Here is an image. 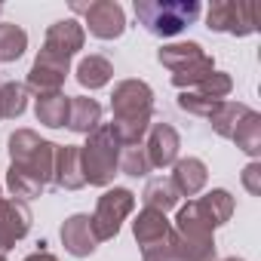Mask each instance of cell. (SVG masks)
<instances>
[{"mask_svg":"<svg viewBox=\"0 0 261 261\" xmlns=\"http://www.w3.org/2000/svg\"><path fill=\"white\" fill-rule=\"evenodd\" d=\"M0 261H7V255H4V252H0Z\"/></svg>","mask_w":261,"mask_h":261,"instance_id":"cell-34","label":"cell"},{"mask_svg":"<svg viewBox=\"0 0 261 261\" xmlns=\"http://www.w3.org/2000/svg\"><path fill=\"white\" fill-rule=\"evenodd\" d=\"M71 13H80L83 31L89 28L92 37L98 40H117L126 31V13L117 0H92V4H71Z\"/></svg>","mask_w":261,"mask_h":261,"instance_id":"cell-9","label":"cell"},{"mask_svg":"<svg viewBox=\"0 0 261 261\" xmlns=\"http://www.w3.org/2000/svg\"><path fill=\"white\" fill-rule=\"evenodd\" d=\"M169 233H172V221L166 218V212H157V209H148V206H145V209L136 215V221H133V237H136V243L142 246V252L151 249V246L166 243Z\"/></svg>","mask_w":261,"mask_h":261,"instance_id":"cell-15","label":"cell"},{"mask_svg":"<svg viewBox=\"0 0 261 261\" xmlns=\"http://www.w3.org/2000/svg\"><path fill=\"white\" fill-rule=\"evenodd\" d=\"M215 261H218V258H215ZM221 261H243V258H237V255H233V258H221Z\"/></svg>","mask_w":261,"mask_h":261,"instance_id":"cell-33","label":"cell"},{"mask_svg":"<svg viewBox=\"0 0 261 261\" xmlns=\"http://www.w3.org/2000/svg\"><path fill=\"white\" fill-rule=\"evenodd\" d=\"M230 89H233V80H230V74H224V71H212L200 86H194V92H200V95H206V98H215V101H227Z\"/></svg>","mask_w":261,"mask_h":261,"instance_id":"cell-28","label":"cell"},{"mask_svg":"<svg viewBox=\"0 0 261 261\" xmlns=\"http://www.w3.org/2000/svg\"><path fill=\"white\" fill-rule=\"evenodd\" d=\"M136 209V194L129 188H108L98 203H95V212L89 215V224H92V237L98 243H108L120 233L123 221L133 215Z\"/></svg>","mask_w":261,"mask_h":261,"instance_id":"cell-7","label":"cell"},{"mask_svg":"<svg viewBox=\"0 0 261 261\" xmlns=\"http://www.w3.org/2000/svg\"><path fill=\"white\" fill-rule=\"evenodd\" d=\"M206 28L215 34H233V37H249L258 31L255 7L252 4H237V0H215L206 10Z\"/></svg>","mask_w":261,"mask_h":261,"instance_id":"cell-8","label":"cell"},{"mask_svg":"<svg viewBox=\"0 0 261 261\" xmlns=\"http://www.w3.org/2000/svg\"><path fill=\"white\" fill-rule=\"evenodd\" d=\"M157 62H160L163 68H169V74H172L169 80H172V86L181 89V92L200 86V83L215 71L212 56H209L200 43H194V40L160 46V49H157Z\"/></svg>","mask_w":261,"mask_h":261,"instance_id":"cell-5","label":"cell"},{"mask_svg":"<svg viewBox=\"0 0 261 261\" xmlns=\"http://www.w3.org/2000/svg\"><path fill=\"white\" fill-rule=\"evenodd\" d=\"M111 129L123 148L142 145L154 117V89L136 77L120 80L111 92Z\"/></svg>","mask_w":261,"mask_h":261,"instance_id":"cell-1","label":"cell"},{"mask_svg":"<svg viewBox=\"0 0 261 261\" xmlns=\"http://www.w3.org/2000/svg\"><path fill=\"white\" fill-rule=\"evenodd\" d=\"M172 188L178 191V197H197L206 181H209V169L200 157H185L172 163V175H169Z\"/></svg>","mask_w":261,"mask_h":261,"instance_id":"cell-16","label":"cell"},{"mask_svg":"<svg viewBox=\"0 0 261 261\" xmlns=\"http://www.w3.org/2000/svg\"><path fill=\"white\" fill-rule=\"evenodd\" d=\"M142 258H145V261H178V258H175V252H172V246H169V240H166V243H160V246L145 249V252H142Z\"/></svg>","mask_w":261,"mask_h":261,"instance_id":"cell-31","label":"cell"},{"mask_svg":"<svg viewBox=\"0 0 261 261\" xmlns=\"http://www.w3.org/2000/svg\"><path fill=\"white\" fill-rule=\"evenodd\" d=\"M53 185L65 191L86 188L83 169H80V145H59L56 148V166H53Z\"/></svg>","mask_w":261,"mask_h":261,"instance_id":"cell-17","label":"cell"},{"mask_svg":"<svg viewBox=\"0 0 261 261\" xmlns=\"http://www.w3.org/2000/svg\"><path fill=\"white\" fill-rule=\"evenodd\" d=\"M243 188L252 194V197H261V160H252L246 169H243Z\"/></svg>","mask_w":261,"mask_h":261,"instance_id":"cell-30","label":"cell"},{"mask_svg":"<svg viewBox=\"0 0 261 261\" xmlns=\"http://www.w3.org/2000/svg\"><path fill=\"white\" fill-rule=\"evenodd\" d=\"M246 111H249V105H243V101H221V105L215 108V114L209 117V123H212V129H215V136L230 139L233 129H237V123L243 120Z\"/></svg>","mask_w":261,"mask_h":261,"instance_id":"cell-26","label":"cell"},{"mask_svg":"<svg viewBox=\"0 0 261 261\" xmlns=\"http://www.w3.org/2000/svg\"><path fill=\"white\" fill-rule=\"evenodd\" d=\"M120 142L114 136L111 123H101L98 129L86 136V145H80V169H83V181L92 188H108L117 175L120 166Z\"/></svg>","mask_w":261,"mask_h":261,"instance_id":"cell-3","label":"cell"},{"mask_svg":"<svg viewBox=\"0 0 261 261\" xmlns=\"http://www.w3.org/2000/svg\"><path fill=\"white\" fill-rule=\"evenodd\" d=\"M28 49V34L25 28L13 22H0V62H19Z\"/></svg>","mask_w":261,"mask_h":261,"instance_id":"cell-24","label":"cell"},{"mask_svg":"<svg viewBox=\"0 0 261 261\" xmlns=\"http://www.w3.org/2000/svg\"><path fill=\"white\" fill-rule=\"evenodd\" d=\"M169 246L178 261H215V227L209 224L197 200H188V206L178 209Z\"/></svg>","mask_w":261,"mask_h":261,"instance_id":"cell-2","label":"cell"},{"mask_svg":"<svg viewBox=\"0 0 261 261\" xmlns=\"http://www.w3.org/2000/svg\"><path fill=\"white\" fill-rule=\"evenodd\" d=\"M230 142H233L243 154H249L252 160L261 157V114H258V111L249 108V111L243 114V120L237 123Z\"/></svg>","mask_w":261,"mask_h":261,"instance_id":"cell-20","label":"cell"},{"mask_svg":"<svg viewBox=\"0 0 261 261\" xmlns=\"http://www.w3.org/2000/svg\"><path fill=\"white\" fill-rule=\"evenodd\" d=\"M10 166L37 178L40 185H53V166H56V148L53 142L40 139L34 129H16L10 136Z\"/></svg>","mask_w":261,"mask_h":261,"instance_id":"cell-6","label":"cell"},{"mask_svg":"<svg viewBox=\"0 0 261 261\" xmlns=\"http://www.w3.org/2000/svg\"><path fill=\"white\" fill-rule=\"evenodd\" d=\"M98 126H101V105L89 95H71V111H68V129L71 133L89 136Z\"/></svg>","mask_w":261,"mask_h":261,"instance_id":"cell-18","label":"cell"},{"mask_svg":"<svg viewBox=\"0 0 261 261\" xmlns=\"http://www.w3.org/2000/svg\"><path fill=\"white\" fill-rule=\"evenodd\" d=\"M181 151V136L172 123H151L148 136H145V154L151 169H166L178 160Z\"/></svg>","mask_w":261,"mask_h":261,"instance_id":"cell-12","label":"cell"},{"mask_svg":"<svg viewBox=\"0 0 261 261\" xmlns=\"http://www.w3.org/2000/svg\"><path fill=\"white\" fill-rule=\"evenodd\" d=\"M0 13H4V7H0Z\"/></svg>","mask_w":261,"mask_h":261,"instance_id":"cell-35","label":"cell"},{"mask_svg":"<svg viewBox=\"0 0 261 261\" xmlns=\"http://www.w3.org/2000/svg\"><path fill=\"white\" fill-rule=\"evenodd\" d=\"M68 111H71V95H65V92L37 95V101H34L37 123H43V126H49V129L68 126Z\"/></svg>","mask_w":261,"mask_h":261,"instance_id":"cell-19","label":"cell"},{"mask_svg":"<svg viewBox=\"0 0 261 261\" xmlns=\"http://www.w3.org/2000/svg\"><path fill=\"white\" fill-rule=\"evenodd\" d=\"M28 108V89L25 83H0V120H16Z\"/></svg>","mask_w":261,"mask_h":261,"instance_id":"cell-25","label":"cell"},{"mask_svg":"<svg viewBox=\"0 0 261 261\" xmlns=\"http://www.w3.org/2000/svg\"><path fill=\"white\" fill-rule=\"evenodd\" d=\"M74 74H77V83H80L83 89L95 92V89H101V86L111 83L114 65H111L105 56H86V59H80V65H77Z\"/></svg>","mask_w":261,"mask_h":261,"instance_id":"cell-21","label":"cell"},{"mask_svg":"<svg viewBox=\"0 0 261 261\" xmlns=\"http://www.w3.org/2000/svg\"><path fill=\"white\" fill-rule=\"evenodd\" d=\"M123 175L129 178H145L151 172V163H148V154H145V145H129V148H120V166H117Z\"/></svg>","mask_w":261,"mask_h":261,"instance_id":"cell-27","label":"cell"},{"mask_svg":"<svg viewBox=\"0 0 261 261\" xmlns=\"http://www.w3.org/2000/svg\"><path fill=\"white\" fill-rule=\"evenodd\" d=\"M83 43H86V31H83V25L77 19H59V22H53L46 28V40H43L46 49H53V53H59L65 59L77 56L83 49Z\"/></svg>","mask_w":261,"mask_h":261,"instance_id":"cell-14","label":"cell"},{"mask_svg":"<svg viewBox=\"0 0 261 261\" xmlns=\"http://www.w3.org/2000/svg\"><path fill=\"white\" fill-rule=\"evenodd\" d=\"M142 200H145V206H148V209L169 212V209H175V206H178V200H181V197H178V191L172 188V181H169V178L157 175V178H151V181L145 185Z\"/></svg>","mask_w":261,"mask_h":261,"instance_id":"cell-23","label":"cell"},{"mask_svg":"<svg viewBox=\"0 0 261 261\" xmlns=\"http://www.w3.org/2000/svg\"><path fill=\"white\" fill-rule=\"evenodd\" d=\"M22 261H59V258H56L53 252H43V249H40V252H31V255L22 258Z\"/></svg>","mask_w":261,"mask_h":261,"instance_id":"cell-32","label":"cell"},{"mask_svg":"<svg viewBox=\"0 0 261 261\" xmlns=\"http://www.w3.org/2000/svg\"><path fill=\"white\" fill-rule=\"evenodd\" d=\"M221 101H215V98H206V95H200V92H194V89H185V92H178V108L181 111H188V114H194V117H212L215 114V108H218Z\"/></svg>","mask_w":261,"mask_h":261,"instance_id":"cell-29","label":"cell"},{"mask_svg":"<svg viewBox=\"0 0 261 261\" xmlns=\"http://www.w3.org/2000/svg\"><path fill=\"white\" fill-rule=\"evenodd\" d=\"M200 203V209H203V215L209 218V224L212 227H221V224H227L230 221V215H233V197H230V191H224V188H215V191H209L206 197H200L197 200Z\"/></svg>","mask_w":261,"mask_h":261,"instance_id":"cell-22","label":"cell"},{"mask_svg":"<svg viewBox=\"0 0 261 261\" xmlns=\"http://www.w3.org/2000/svg\"><path fill=\"white\" fill-rule=\"evenodd\" d=\"M136 19L154 37H175L200 19L197 0H136Z\"/></svg>","mask_w":261,"mask_h":261,"instance_id":"cell-4","label":"cell"},{"mask_svg":"<svg viewBox=\"0 0 261 261\" xmlns=\"http://www.w3.org/2000/svg\"><path fill=\"white\" fill-rule=\"evenodd\" d=\"M59 237H62L65 252H68V255H74V258H89V255L95 252V246H98V240L92 237L89 215H83V212H77V215L65 218V221H62V227H59Z\"/></svg>","mask_w":261,"mask_h":261,"instance_id":"cell-13","label":"cell"},{"mask_svg":"<svg viewBox=\"0 0 261 261\" xmlns=\"http://www.w3.org/2000/svg\"><path fill=\"white\" fill-rule=\"evenodd\" d=\"M71 74V59L53 53V49H40L31 71H28V80H25V89L34 92V95H49V92H62L65 80Z\"/></svg>","mask_w":261,"mask_h":261,"instance_id":"cell-10","label":"cell"},{"mask_svg":"<svg viewBox=\"0 0 261 261\" xmlns=\"http://www.w3.org/2000/svg\"><path fill=\"white\" fill-rule=\"evenodd\" d=\"M31 206L25 200H16V197H0V252H10L19 240L28 237L31 230Z\"/></svg>","mask_w":261,"mask_h":261,"instance_id":"cell-11","label":"cell"}]
</instances>
